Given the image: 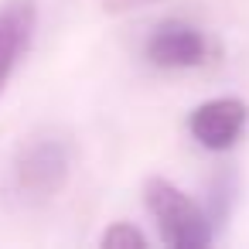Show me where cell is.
Masks as SVG:
<instances>
[{"mask_svg": "<svg viewBox=\"0 0 249 249\" xmlns=\"http://www.w3.org/2000/svg\"><path fill=\"white\" fill-rule=\"evenodd\" d=\"M35 24H38L35 0H7V4L0 7V92L11 82V75H14L18 62L24 58V52L31 48Z\"/></svg>", "mask_w": 249, "mask_h": 249, "instance_id": "5b68a950", "label": "cell"}, {"mask_svg": "<svg viewBox=\"0 0 249 249\" xmlns=\"http://www.w3.org/2000/svg\"><path fill=\"white\" fill-rule=\"evenodd\" d=\"M72 174V143L58 133H38L21 143L11 164V191L24 205L52 201Z\"/></svg>", "mask_w": 249, "mask_h": 249, "instance_id": "6da1fadb", "label": "cell"}, {"mask_svg": "<svg viewBox=\"0 0 249 249\" xmlns=\"http://www.w3.org/2000/svg\"><path fill=\"white\" fill-rule=\"evenodd\" d=\"M147 62L157 69H195L205 62V35L188 21H164L147 38Z\"/></svg>", "mask_w": 249, "mask_h": 249, "instance_id": "277c9868", "label": "cell"}, {"mask_svg": "<svg viewBox=\"0 0 249 249\" xmlns=\"http://www.w3.org/2000/svg\"><path fill=\"white\" fill-rule=\"evenodd\" d=\"M143 205L154 215L164 246H171V249H205V246H212L215 232H212L208 212L191 195H184L178 184H171L164 178H147Z\"/></svg>", "mask_w": 249, "mask_h": 249, "instance_id": "7a4b0ae2", "label": "cell"}, {"mask_svg": "<svg viewBox=\"0 0 249 249\" xmlns=\"http://www.w3.org/2000/svg\"><path fill=\"white\" fill-rule=\"evenodd\" d=\"M147 4H157V0H103V7L109 14H123V11H137V7H147Z\"/></svg>", "mask_w": 249, "mask_h": 249, "instance_id": "52a82bcc", "label": "cell"}, {"mask_svg": "<svg viewBox=\"0 0 249 249\" xmlns=\"http://www.w3.org/2000/svg\"><path fill=\"white\" fill-rule=\"evenodd\" d=\"M106 249H143L147 246V235L133 225V222H113L106 232H103V239H99Z\"/></svg>", "mask_w": 249, "mask_h": 249, "instance_id": "8992f818", "label": "cell"}, {"mask_svg": "<svg viewBox=\"0 0 249 249\" xmlns=\"http://www.w3.org/2000/svg\"><path fill=\"white\" fill-rule=\"evenodd\" d=\"M246 123H249V106H246L239 96L208 99V103L195 106L191 116H188L191 137H195L205 150H215V154L232 150V147L239 143Z\"/></svg>", "mask_w": 249, "mask_h": 249, "instance_id": "3957f363", "label": "cell"}]
</instances>
